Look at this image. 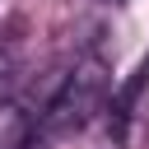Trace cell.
Instances as JSON below:
<instances>
[{"instance_id":"cell-1","label":"cell","mask_w":149,"mask_h":149,"mask_svg":"<svg viewBox=\"0 0 149 149\" xmlns=\"http://www.w3.org/2000/svg\"><path fill=\"white\" fill-rule=\"evenodd\" d=\"M107 88H112L107 61H102V56H84V61L61 79V88L51 93V102H47V112H42V130H47V135H70V130L88 126L93 112H102Z\"/></svg>"},{"instance_id":"cell-2","label":"cell","mask_w":149,"mask_h":149,"mask_svg":"<svg viewBox=\"0 0 149 149\" xmlns=\"http://www.w3.org/2000/svg\"><path fill=\"white\" fill-rule=\"evenodd\" d=\"M14 61H19V56H14V47H9V42H0V84L14 74Z\"/></svg>"}]
</instances>
